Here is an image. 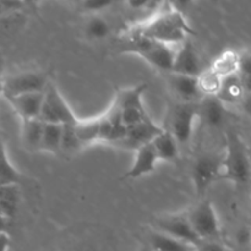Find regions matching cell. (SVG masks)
<instances>
[{"mask_svg": "<svg viewBox=\"0 0 251 251\" xmlns=\"http://www.w3.org/2000/svg\"><path fill=\"white\" fill-rule=\"evenodd\" d=\"M100 141L109 144H119L125 139L127 129L122 120L120 109L115 103L110 105L104 114L100 115Z\"/></svg>", "mask_w": 251, "mask_h": 251, "instance_id": "8fae6325", "label": "cell"}, {"mask_svg": "<svg viewBox=\"0 0 251 251\" xmlns=\"http://www.w3.org/2000/svg\"><path fill=\"white\" fill-rule=\"evenodd\" d=\"M196 251H229L225 244L220 242L218 239L215 240H202L200 243Z\"/></svg>", "mask_w": 251, "mask_h": 251, "instance_id": "1f68e13d", "label": "cell"}, {"mask_svg": "<svg viewBox=\"0 0 251 251\" xmlns=\"http://www.w3.org/2000/svg\"><path fill=\"white\" fill-rule=\"evenodd\" d=\"M154 229L173 237L193 248H198L202 240L199 238L185 215L161 216L154 221Z\"/></svg>", "mask_w": 251, "mask_h": 251, "instance_id": "9c48e42d", "label": "cell"}, {"mask_svg": "<svg viewBox=\"0 0 251 251\" xmlns=\"http://www.w3.org/2000/svg\"><path fill=\"white\" fill-rule=\"evenodd\" d=\"M202 71L200 59H199L198 51H196L193 42L188 39L184 43H181L180 46H178L176 59H174L173 70L171 73L199 77Z\"/></svg>", "mask_w": 251, "mask_h": 251, "instance_id": "4fadbf2b", "label": "cell"}, {"mask_svg": "<svg viewBox=\"0 0 251 251\" xmlns=\"http://www.w3.org/2000/svg\"><path fill=\"white\" fill-rule=\"evenodd\" d=\"M163 126H159L151 118H147L146 120H144L140 124L130 127L127 130L125 139L122 140L119 144H117V146L123 147V149L134 150L136 152L137 150L141 149L145 145L152 144L153 140L163 132Z\"/></svg>", "mask_w": 251, "mask_h": 251, "instance_id": "30bf717a", "label": "cell"}, {"mask_svg": "<svg viewBox=\"0 0 251 251\" xmlns=\"http://www.w3.org/2000/svg\"><path fill=\"white\" fill-rule=\"evenodd\" d=\"M122 50L134 53L159 70L171 73L173 70L176 48L174 46L159 43L142 36L137 28L131 29L122 38Z\"/></svg>", "mask_w": 251, "mask_h": 251, "instance_id": "7a4b0ae2", "label": "cell"}, {"mask_svg": "<svg viewBox=\"0 0 251 251\" xmlns=\"http://www.w3.org/2000/svg\"><path fill=\"white\" fill-rule=\"evenodd\" d=\"M39 119L46 124L60 125L76 124L80 120L74 114L70 105L68 104L55 83L51 81L44 92L43 108Z\"/></svg>", "mask_w": 251, "mask_h": 251, "instance_id": "8992f818", "label": "cell"}, {"mask_svg": "<svg viewBox=\"0 0 251 251\" xmlns=\"http://www.w3.org/2000/svg\"><path fill=\"white\" fill-rule=\"evenodd\" d=\"M83 149L75 130V124L64 125L63 139H61V152L66 154H74Z\"/></svg>", "mask_w": 251, "mask_h": 251, "instance_id": "f1b7e54d", "label": "cell"}, {"mask_svg": "<svg viewBox=\"0 0 251 251\" xmlns=\"http://www.w3.org/2000/svg\"><path fill=\"white\" fill-rule=\"evenodd\" d=\"M149 247L153 251H196L195 248L156 229L150 233Z\"/></svg>", "mask_w": 251, "mask_h": 251, "instance_id": "7402d4cb", "label": "cell"}, {"mask_svg": "<svg viewBox=\"0 0 251 251\" xmlns=\"http://www.w3.org/2000/svg\"><path fill=\"white\" fill-rule=\"evenodd\" d=\"M63 126L60 124H46L44 123L43 139H42L41 151L59 154L61 152V139H63Z\"/></svg>", "mask_w": 251, "mask_h": 251, "instance_id": "d4e9b609", "label": "cell"}, {"mask_svg": "<svg viewBox=\"0 0 251 251\" xmlns=\"http://www.w3.org/2000/svg\"><path fill=\"white\" fill-rule=\"evenodd\" d=\"M222 162L223 156L215 153H203L195 159L191 167V179L199 198H203L211 185L222 178Z\"/></svg>", "mask_w": 251, "mask_h": 251, "instance_id": "5b68a950", "label": "cell"}, {"mask_svg": "<svg viewBox=\"0 0 251 251\" xmlns=\"http://www.w3.org/2000/svg\"><path fill=\"white\" fill-rule=\"evenodd\" d=\"M239 76L251 77V49L239 54Z\"/></svg>", "mask_w": 251, "mask_h": 251, "instance_id": "4dcf8cb0", "label": "cell"}, {"mask_svg": "<svg viewBox=\"0 0 251 251\" xmlns=\"http://www.w3.org/2000/svg\"><path fill=\"white\" fill-rule=\"evenodd\" d=\"M86 36L93 41H102L105 39L107 37L110 36L112 32V27H110L109 22L103 17L102 15H92L90 17L85 26Z\"/></svg>", "mask_w": 251, "mask_h": 251, "instance_id": "484cf974", "label": "cell"}, {"mask_svg": "<svg viewBox=\"0 0 251 251\" xmlns=\"http://www.w3.org/2000/svg\"><path fill=\"white\" fill-rule=\"evenodd\" d=\"M44 123L41 119L21 120V137L22 145L28 151H41L42 139H43Z\"/></svg>", "mask_w": 251, "mask_h": 251, "instance_id": "e0dca14e", "label": "cell"}, {"mask_svg": "<svg viewBox=\"0 0 251 251\" xmlns=\"http://www.w3.org/2000/svg\"><path fill=\"white\" fill-rule=\"evenodd\" d=\"M146 83H140L134 87H126L118 90L113 103L118 105L120 109H142L144 103H142V96L146 91Z\"/></svg>", "mask_w": 251, "mask_h": 251, "instance_id": "ffe728a7", "label": "cell"}, {"mask_svg": "<svg viewBox=\"0 0 251 251\" xmlns=\"http://www.w3.org/2000/svg\"><path fill=\"white\" fill-rule=\"evenodd\" d=\"M136 28L147 38L174 47L176 44L180 46L194 34L193 28L183 12L169 2H163L161 9L154 12L151 19Z\"/></svg>", "mask_w": 251, "mask_h": 251, "instance_id": "6da1fadb", "label": "cell"}, {"mask_svg": "<svg viewBox=\"0 0 251 251\" xmlns=\"http://www.w3.org/2000/svg\"><path fill=\"white\" fill-rule=\"evenodd\" d=\"M239 54L232 49L225 50L213 60L211 69L222 78L237 75L239 74Z\"/></svg>", "mask_w": 251, "mask_h": 251, "instance_id": "603a6c76", "label": "cell"}, {"mask_svg": "<svg viewBox=\"0 0 251 251\" xmlns=\"http://www.w3.org/2000/svg\"><path fill=\"white\" fill-rule=\"evenodd\" d=\"M199 105V119L208 127L222 126L225 123L227 110L226 104L217 97V96H206L200 102Z\"/></svg>", "mask_w": 251, "mask_h": 251, "instance_id": "9a60e30c", "label": "cell"}, {"mask_svg": "<svg viewBox=\"0 0 251 251\" xmlns=\"http://www.w3.org/2000/svg\"><path fill=\"white\" fill-rule=\"evenodd\" d=\"M21 200L19 185L0 186V211L4 221H12L17 215Z\"/></svg>", "mask_w": 251, "mask_h": 251, "instance_id": "ac0fdd59", "label": "cell"}, {"mask_svg": "<svg viewBox=\"0 0 251 251\" xmlns=\"http://www.w3.org/2000/svg\"><path fill=\"white\" fill-rule=\"evenodd\" d=\"M159 162L157 152L153 145L149 144L142 146L135 152V158L132 166L124 176L126 179H139L141 176L151 174L156 171L157 163Z\"/></svg>", "mask_w": 251, "mask_h": 251, "instance_id": "5bb4252c", "label": "cell"}, {"mask_svg": "<svg viewBox=\"0 0 251 251\" xmlns=\"http://www.w3.org/2000/svg\"><path fill=\"white\" fill-rule=\"evenodd\" d=\"M186 216L201 240L218 239L221 234L220 218L210 200H200L188 211Z\"/></svg>", "mask_w": 251, "mask_h": 251, "instance_id": "52a82bcc", "label": "cell"}, {"mask_svg": "<svg viewBox=\"0 0 251 251\" xmlns=\"http://www.w3.org/2000/svg\"><path fill=\"white\" fill-rule=\"evenodd\" d=\"M76 134L83 147L100 142V117L91 119H80L75 124Z\"/></svg>", "mask_w": 251, "mask_h": 251, "instance_id": "cb8c5ba5", "label": "cell"}, {"mask_svg": "<svg viewBox=\"0 0 251 251\" xmlns=\"http://www.w3.org/2000/svg\"><path fill=\"white\" fill-rule=\"evenodd\" d=\"M113 1L110 0H87L82 2V7L87 11L92 12V15H98L104 9L112 6Z\"/></svg>", "mask_w": 251, "mask_h": 251, "instance_id": "f546056e", "label": "cell"}, {"mask_svg": "<svg viewBox=\"0 0 251 251\" xmlns=\"http://www.w3.org/2000/svg\"><path fill=\"white\" fill-rule=\"evenodd\" d=\"M46 92V91H44ZM44 92L28 93L19 97L9 98L7 102L21 120L39 119L44 102Z\"/></svg>", "mask_w": 251, "mask_h": 251, "instance_id": "2e32d148", "label": "cell"}, {"mask_svg": "<svg viewBox=\"0 0 251 251\" xmlns=\"http://www.w3.org/2000/svg\"><path fill=\"white\" fill-rule=\"evenodd\" d=\"M249 157H250V163H251V147H249Z\"/></svg>", "mask_w": 251, "mask_h": 251, "instance_id": "d590c367", "label": "cell"}, {"mask_svg": "<svg viewBox=\"0 0 251 251\" xmlns=\"http://www.w3.org/2000/svg\"><path fill=\"white\" fill-rule=\"evenodd\" d=\"M1 176H0V186L7 185H21L22 176L16 167L12 164L9 154L6 152V147L2 145L1 149Z\"/></svg>", "mask_w": 251, "mask_h": 251, "instance_id": "4316f807", "label": "cell"}, {"mask_svg": "<svg viewBox=\"0 0 251 251\" xmlns=\"http://www.w3.org/2000/svg\"><path fill=\"white\" fill-rule=\"evenodd\" d=\"M140 251H153V250H152V249H151V248H150V247H149V245H147V247L142 248V249H141V250H140Z\"/></svg>", "mask_w": 251, "mask_h": 251, "instance_id": "e575fe53", "label": "cell"}, {"mask_svg": "<svg viewBox=\"0 0 251 251\" xmlns=\"http://www.w3.org/2000/svg\"><path fill=\"white\" fill-rule=\"evenodd\" d=\"M167 82L172 92L185 103H199L203 98L199 88L198 77L188 75H181L176 73H167Z\"/></svg>", "mask_w": 251, "mask_h": 251, "instance_id": "7c38bea8", "label": "cell"}, {"mask_svg": "<svg viewBox=\"0 0 251 251\" xmlns=\"http://www.w3.org/2000/svg\"><path fill=\"white\" fill-rule=\"evenodd\" d=\"M242 108L243 110H244L245 114L251 117V93H248V95L245 96L244 100L242 102Z\"/></svg>", "mask_w": 251, "mask_h": 251, "instance_id": "836d02e7", "label": "cell"}, {"mask_svg": "<svg viewBox=\"0 0 251 251\" xmlns=\"http://www.w3.org/2000/svg\"><path fill=\"white\" fill-rule=\"evenodd\" d=\"M222 80L223 78L220 77L211 68L203 70L198 77L199 88H200L203 97H206V96H217L221 90Z\"/></svg>", "mask_w": 251, "mask_h": 251, "instance_id": "83f0119b", "label": "cell"}, {"mask_svg": "<svg viewBox=\"0 0 251 251\" xmlns=\"http://www.w3.org/2000/svg\"><path fill=\"white\" fill-rule=\"evenodd\" d=\"M196 119H199L198 103L179 102L169 108L163 127L176 137L179 145L188 144L193 136Z\"/></svg>", "mask_w": 251, "mask_h": 251, "instance_id": "277c9868", "label": "cell"}, {"mask_svg": "<svg viewBox=\"0 0 251 251\" xmlns=\"http://www.w3.org/2000/svg\"><path fill=\"white\" fill-rule=\"evenodd\" d=\"M245 96H247V92L243 86L242 78H240L239 74H237V75L223 78L217 97L225 104H235V103L242 104Z\"/></svg>", "mask_w": 251, "mask_h": 251, "instance_id": "d6986e66", "label": "cell"}, {"mask_svg": "<svg viewBox=\"0 0 251 251\" xmlns=\"http://www.w3.org/2000/svg\"><path fill=\"white\" fill-rule=\"evenodd\" d=\"M152 145L159 161L173 162L179 157V142L168 130L164 129L163 132L153 140Z\"/></svg>", "mask_w": 251, "mask_h": 251, "instance_id": "44dd1931", "label": "cell"}, {"mask_svg": "<svg viewBox=\"0 0 251 251\" xmlns=\"http://www.w3.org/2000/svg\"><path fill=\"white\" fill-rule=\"evenodd\" d=\"M238 242L242 243V244H245V243H250L251 242V230L247 229V228H243L238 232L237 235Z\"/></svg>", "mask_w": 251, "mask_h": 251, "instance_id": "d6a6232c", "label": "cell"}, {"mask_svg": "<svg viewBox=\"0 0 251 251\" xmlns=\"http://www.w3.org/2000/svg\"><path fill=\"white\" fill-rule=\"evenodd\" d=\"M50 80L42 71H22L2 80V95L6 100L28 93L44 92Z\"/></svg>", "mask_w": 251, "mask_h": 251, "instance_id": "ba28073f", "label": "cell"}, {"mask_svg": "<svg viewBox=\"0 0 251 251\" xmlns=\"http://www.w3.org/2000/svg\"><path fill=\"white\" fill-rule=\"evenodd\" d=\"M250 206H251V194H250Z\"/></svg>", "mask_w": 251, "mask_h": 251, "instance_id": "8d00e7d4", "label": "cell"}, {"mask_svg": "<svg viewBox=\"0 0 251 251\" xmlns=\"http://www.w3.org/2000/svg\"><path fill=\"white\" fill-rule=\"evenodd\" d=\"M222 179L234 184L249 183L251 179V163L249 146L234 131L226 134V152L222 162Z\"/></svg>", "mask_w": 251, "mask_h": 251, "instance_id": "3957f363", "label": "cell"}]
</instances>
